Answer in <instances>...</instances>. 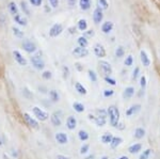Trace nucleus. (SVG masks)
<instances>
[{
  "label": "nucleus",
  "mask_w": 160,
  "mask_h": 159,
  "mask_svg": "<svg viewBox=\"0 0 160 159\" xmlns=\"http://www.w3.org/2000/svg\"><path fill=\"white\" fill-rule=\"evenodd\" d=\"M88 117H89L90 121L94 122L98 127H104L105 125L107 124V117H108L107 110L97 109V110H95V113L94 114H93V113H89Z\"/></svg>",
  "instance_id": "nucleus-1"
},
{
  "label": "nucleus",
  "mask_w": 160,
  "mask_h": 159,
  "mask_svg": "<svg viewBox=\"0 0 160 159\" xmlns=\"http://www.w3.org/2000/svg\"><path fill=\"white\" fill-rule=\"evenodd\" d=\"M107 114H108V119H109V123L112 127L117 128L118 123H120L121 119V112L117 106L114 105H111L108 107L107 109Z\"/></svg>",
  "instance_id": "nucleus-2"
},
{
  "label": "nucleus",
  "mask_w": 160,
  "mask_h": 159,
  "mask_svg": "<svg viewBox=\"0 0 160 159\" xmlns=\"http://www.w3.org/2000/svg\"><path fill=\"white\" fill-rule=\"evenodd\" d=\"M32 66L38 71H42L45 67V61L42 57V52L41 51H37L35 53H33L32 57L30 59Z\"/></svg>",
  "instance_id": "nucleus-3"
},
{
  "label": "nucleus",
  "mask_w": 160,
  "mask_h": 159,
  "mask_svg": "<svg viewBox=\"0 0 160 159\" xmlns=\"http://www.w3.org/2000/svg\"><path fill=\"white\" fill-rule=\"evenodd\" d=\"M32 113L34 115V117L38 120V121H41V122H45L49 119V113L46 112L45 110L41 109L40 107L38 106H34L32 108Z\"/></svg>",
  "instance_id": "nucleus-4"
},
{
  "label": "nucleus",
  "mask_w": 160,
  "mask_h": 159,
  "mask_svg": "<svg viewBox=\"0 0 160 159\" xmlns=\"http://www.w3.org/2000/svg\"><path fill=\"white\" fill-rule=\"evenodd\" d=\"M64 31V26L61 22H55L51 27L49 28V31H48V35L50 37H58L63 33Z\"/></svg>",
  "instance_id": "nucleus-5"
},
{
  "label": "nucleus",
  "mask_w": 160,
  "mask_h": 159,
  "mask_svg": "<svg viewBox=\"0 0 160 159\" xmlns=\"http://www.w3.org/2000/svg\"><path fill=\"white\" fill-rule=\"evenodd\" d=\"M93 52H94V55L98 59H100V60L104 59L106 56H107V51H106L105 46L99 42L95 43L94 46H93Z\"/></svg>",
  "instance_id": "nucleus-6"
},
{
  "label": "nucleus",
  "mask_w": 160,
  "mask_h": 159,
  "mask_svg": "<svg viewBox=\"0 0 160 159\" xmlns=\"http://www.w3.org/2000/svg\"><path fill=\"white\" fill-rule=\"evenodd\" d=\"M98 64H99L100 71H102V73L104 74V76H111L113 74V67L108 61L102 59Z\"/></svg>",
  "instance_id": "nucleus-7"
},
{
  "label": "nucleus",
  "mask_w": 160,
  "mask_h": 159,
  "mask_svg": "<svg viewBox=\"0 0 160 159\" xmlns=\"http://www.w3.org/2000/svg\"><path fill=\"white\" fill-rule=\"evenodd\" d=\"M92 19L95 25L102 24V20H104V11H102L99 7H96L94 9L93 14H92Z\"/></svg>",
  "instance_id": "nucleus-8"
},
{
  "label": "nucleus",
  "mask_w": 160,
  "mask_h": 159,
  "mask_svg": "<svg viewBox=\"0 0 160 159\" xmlns=\"http://www.w3.org/2000/svg\"><path fill=\"white\" fill-rule=\"evenodd\" d=\"M22 49H24L26 52L28 53H35L38 51V47L37 45L34 44V43L32 42V41L30 40H24V42H22Z\"/></svg>",
  "instance_id": "nucleus-9"
},
{
  "label": "nucleus",
  "mask_w": 160,
  "mask_h": 159,
  "mask_svg": "<svg viewBox=\"0 0 160 159\" xmlns=\"http://www.w3.org/2000/svg\"><path fill=\"white\" fill-rule=\"evenodd\" d=\"M90 51L88 48L86 47H80V46H77L75 47L73 50H72V55L76 58H86L89 56Z\"/></svg>",
  "instance_id": "nucleus-10"
},
{
  "label": "nucleus",
  "mask_w": 160,
  "mask_h": 159,
  "mask_svg": "<svg viewBox=\"0 0 160 159\" xmlns=\"http://www.w3.org/2000/svg\"><path fill=\"white\" fill-rule=\"evenodd\" d=\"M22 117H24V120H25L26 124L29 125L31 128L38 129V120L35 119V117H32L29 113H28V112H24Z\"/></svg>",
  "instance_id": "nucleus-11"
},
{
  "label": "nucleus",
  "mask_w": 160,
  "mask_h": 159,
  "mask_svg": "<svg viewBox=\"0 0 160 159\" xmlns=\"http://www.w3.org/2000/svg\"><path fill=\"white\" fill-rule=\"evenodd\" d=\"M13 58H14L15 62H16L20 66H26L28 65V61L24 56L22 55V52L18 50H14L13 51Z\"/></svg>",
  "instance_id": "nucleus-12"
},
{
  "label": "nucleus",
  "mask_w": 160,
  "mask_h": 159,
  "mask_svg": "<svg viewBox=\"0 0 160 159\" xmlns=\"http://www.w3.org/2000/svg\"><path fill=\"white\" fill-rule=\"evenodd\" d=\"M113 29H114V22H111V20L102 22V26H100V30L104 34H110L113 31Z\"/></svg>",
  "instance_id": "nucleus-13"
},
{
  "label": "nucleus",
  "mask_w": 160,
  "mask_h": 159,
  "mask_svg": "<svg viewBox=\"0 0 160 159\" xmlns=\"http://www.w3.org/2000/svg\"><path fill=\"white\" fill-rule=\"evenodd\" d=\"M140 61H141L142 65L145 66V67H148L152 64V59L149 58V55L146 50H144V49L140 50Z\"/></svg>",
  "instance_id": "nucleus-14"
},
{
  "label": "nucleus",
  "mask_w": 160,
  "mask_h": 159,
  "mask_svg": "<svg viewBox=\"0 0 160 159\" xmlns=\"http://www.w3.org/2000/svg\"><path fill=\"white\" fill-rule=\"evenodd\" d=\"M55 139L59 144L64 145L68 143V136L63 132H59L55 135Z\"/></svg>",
  "instance_id": "nucleus-15"
},
{
  "label": "nucleus",
  "mask_w": 160,
  "mask_h": 159,
  "mask_svg": "<svg viewBox=\"0 0 160 159\" xmlns=\"http://www.w3.org/2000/svg\"><path fill=\"white\" fill-rule=\"evenodd\" d=\"M13 20H14L15 24H17L18 26H22V27H26V26L28 25L27 17L24 16L22 14H20V13H18L17 15H15V16H13Z\"/></svg>",
  "instance_id": "nucleus-16"
},
{
  "label": "nucleus",
  "mask_w": 160,
  "mask_h": 159,
  "mask_svg": "<svg viewBox=\"0 0 160 159\" xmlns=\"http://www.w3.org/2000/svg\"><path fill=\"white\" fill-rule=\"evenodd\" d=\"M140 110H141V105L140 104L131 105L129 108H127V110L125 111V114H126V117H132V115H135V114L138 113Z\"/></svg>",
  "instance_id": "nucleus-17"
},
{
  "label": "nucleus",
  "mask_w": 160,
  "mask_h": 159,
  "mask_svg": "<svg viewBox=\"0 0 160 159\" xmlns=\"http://www.w3.org/2000/svg\"><path fill=\"white\" fill-rule=\"evenodd\" d=\"M50 123L52 126H56V127H59L61 126L62 124V119H61V115L59 112H53L52 114L50 115Z\"/></svg>",
  "instance_id": "nucleus-18"
},
{
  "label": "nucleus",
  "mask_w": 160,
  "mask_h": 159,
  "mask_svg": "<svg viewBox=\"0 0 160 159\" xmlns=\"http://www.w3.org/2000/svg\"><path fill=\"white\" fill-rule=\"evenodd\" d=\"M92 0H78V6L79 9L83 12H87L91 10L92 7Z\"/></svg>",
  "instance_id": "nucleus-19"
},
{
  "label": "nucleus",
  "mask_w": 160,
  "mask_h": 159,
  "mask_svg": "<svg viewBox=\"0 0 160 159\" xmlns=\"http://www.w3.org/2000/svg\"><path fill=\"white\" fill-rule=\"evenodd\" d=\"M19 10H20V7L17 6L15 1H10L9 3H8V11H9V13L12 16H15V15L18 14Z\"/></svg>",
  "instance_id": "nucleus-20"
},
{
  "label": "nucleus",
  "mask_w": 160,
  "mask_h": 159,
  "mask_svg": "<svg viewBox=\"0 0 160 159\" xmlns=\"http://www.w3.org/2000/svg\"><path fill=\"white\" fill-rule=\"evenodd\" d=\"M135 93H136V90L133 87H126L125 90L123 91V94H122V96H123V98L124 99H130L131 97H132L133 95H135Z\"/></svg>",
  "instance_id": "nucleus-21"
},
{
  "label": "nucleus",
  "mask_w": 160,
  "mask_h": 159,
  "mask_svg": "<svg viewBox=\"0 0 160 159\" xmlns=\"http://www.w3.org/2000/svg\"><path fill=\"white\" fill-rule=\"evenodd\" d=\"M66 127L68 130H74L77 127V119L74 115H69L66 119Z\"/></svg>",
  "instance_id": "nucleus-22"
},
{
  "label": "nucleus",
  "mask_w": 160,
  "mask_h": 159,
  "mask_svg": "<svg viewBox=\"0 0 160 159\" xmlns=\"http://www.w3.org/2000/svg\"><path fill=\"white\" fill-rule=\"evenodd\" d=\"M142 147H143V145L141 144V143H133V144H131L129 147H128V152L130 154H132V155H136V154H139L142 151Z\"/></svg>",
  "instance_id": "nucleus-23"
},
{
  "label": "nucleus",
  "mask_w": 160,
  "mask_h": 159,
  "mask_svg": "<svg viewBox=\"0 0 160 159\" xmlns=\"http://www.w3.org/2000/svg\"><path fill=\"white\" fill-rule=\"evenodd\" d=\"M145 129L143 127H137L133 132V138L137 140H141L145 137Z\"/></svg>",
  "instance_id": "nucleus-24"
},
{
  "label": "nucleus",
  "mask_w": 160,
  "mask_h": 159,
  "mask_svg": "<svg viewBox=\"0 0 160 159\" xmlns=\"http://www.w3.org/2000/svg\"><path fill=\"white\" fill-rule=\"evenodd\" d=\"M75 90H76L77 93L80 94V95H87V94H88L87 88L81 82H79V81L75 82Z\"/></svg>",
  "instance_id": "nucleus-25"
},
{
  "label": "nucleus",
  "mask_w": 160,
  "mask_h": 159,
  "mask_svg": "<svg viewBox=\"0 0 160 159\" xmlns=\"http://www.w3.org/2000/svg\"><path fill=\"white\" fill-rule=\"evenodd\" d=\"M77 29L81 32H84L88 30V20L86 18H80L78 22H77Z\"/></svg>",
  "instance_id": "nucleus-26"
},
{
  "label": "nucleus",
  "mask_w": 160,
  "mask_h": 159,
  "mask_svg": "<svg viewBox=\"0 0 160 159\" xmlns=\"http://www.w3.org/2000/svg\"><path fill=\"white\" fill-rule=\"evenodd\" d=\"M113 137H114V136L111 134V132H105V134H102V137H100V141H102V144H110Z\"/></svg>",
  "instance_id": "nucleus-27"
},
{
  "label": "nucleus",
  "mask_w": 160,
  "mask_h": 159,
  "mask_svg": "<svg viewBox=\"0 0 160 159\" xmlns=\"http://www.w3.org/2000/svg\"><path fill=\"white\" fill-rule=\"evenodd\" d=\"M123 141H124L123 138L120 137V136L113 137V139H112V141H111V143H110V147L113 148V150H114V148H118L123 143Z\"/></svg>",
  "instance_id": "nucleus-28"
},
{
  "label": "nucleus",
  "mask_w": 160,
  "mask_h": 159,
  "mask_svg": "<svg viewBox=\"0 0 160 159\" xmlns=\"http://www.w3.org/2000/svg\"><path fill=\"white\" fill-rule=\"evenodd\" d=\"M73 109L76 112H78V113H82V112H84V110H86V107H84V105L82 104V102H73Z\"/></svg>",
  "instance_id": "nucleus-29"
},
{
  "label": "nucleus",
  "mask_w": 160,
  "mask_h": 159,
  "mask_svg": "<svg viewBox=\"0 0 160 159\" xmlns=\"http://www.w3.org/2000/svg\"><path fill=\"white\" fill-rule=\"evenodd\" d=\"M48 95H49V99L52 102H58L60 101V95H59V93L56 91V90H50Z\"/></svg>",
  "instance_id": "nucleus-30"
},
{
  "label": "nucleus",
  "mask_w": 160,
  "mask_h": 159,
  "mask_svg": "<svg viewBox=\"0 0 160 159\" xmlns=\"http://www.w3.org/2000/svg\"><path fill=\"white\" fill-rule=\"evenodd\" d=\"M89 138H90V135H89V132H88L87 130H84V129L79 130V132H78V139L80 141H82V142H86V141L89 140Z\"/></svg>",
  "instance_id": "nucleus-31"
},
{
  "label": "nucleus",
  "mask_w": 160,
  "mask_h": 159,
  "mask_svg": "<svg viewBox=\"0 0 160 159\" xmlns=\"http://www.w3.org/2000/svg\"><path fill=\"white\" fill-rule=\"evenodd\" d=\"M114 53H115V57H117V58H118V59L123 58L124 56H125V53H126V51H125V48H124V46H122V45H118V47L115 48Z\"/></svg>",
  "instance_id": "nucleus-32"
},
{
  "label": "nucleus",
  "mask_w": 160,
  "mask_h": 159,
  "mask_svg": "<svg viewBox=\"0 0 160 159\" xmlns=\"http://www.w3.org/2000/svg\"><path fill=\"white\" fill-rule=\"evenodd\" d=\"M77 44H78V46H80V47H88L89 46V40L83 37V35H81V37H79L78 38H77Z\"/></svg>",
  "instance_id": "nucleus-33"
},
{
  "label": "nucleus",
  "mask_w": 160,
  "mask_h": 159,
  "mask_svg": "<svg viewBox=\"0 0 160 159\" xmlns=\"http://www.w3.org/2000/svg\"><path fill=\"white\" fill-rule=\"evenodd\" d=\"M20 9H22V13H24L26 16H30V7L27 4V2L24 1V0L20 1Z\"/></svg>",
  "instance_id": "nucleus-34"
},
{
  "label": "nucleus",
  "mask_w": 160,
  "mask_h": 159,
  "mask_svg": "<svg viewBox=\"0 0 160 159\" xmlns=\"http://www.w3.org/2000/svg\"><path fill=\"white\" fill-rule=\"evenodd\" d=\"M12 32H13V35L17 38H24L25 37L24 31H22V30L17 27H12Z\"/></svg>",
  "instance_id": "nucleus-35"
},
{
  "label": "nucleus",
  "mask_w": 160,
  "mask_h": 159,
  "mask_svg": "<svg viewBox=\"0 0 160 159\" xmlns=\"http://www.w3.org/2000/svg\"><path fill=\"white\" fill-rule=\"evenodd\" d=\"M152 154H153V150H152V148H146V150H144L143 152L140 154L139 159H149Z\"/></svg>",
  "instance_id": "nucleus-36"
},
{
  "label": "nucleus",
  "mask_w": 160,
  "mask_h": 159,
  "mask_svg": "<svg viewBox=\"0 0 160 159\" xmlns=\"http://www.w3.org/2000/svg\"><path fill=\"white\" fill-rule=\"evenodd\" d=\"M97 7H99L102 11H106V10L109 9V1L108 0H97Z\"/></svg>",
  "instance_id": "nucleus-37"
},
{
  "label": "nucleus",
  "mask_w": 160,
  "mask_h": 159,
  "mask_svg": "<svg viewBox=\"0 0 160 159\" xmlns=\"http://www.w3.org/2000/svg\"><path fill=\"white\" fill-rule=\"evenodd\" d=\"M88 77H89V79L92 81V82H96L97 79H98V77H97V74L95 73L93 70H89L88 71Z\"/></svg>",
  "instance_id": "nucleus-38"
},
{
  "label": "nucleus",
  "mask_w": 160,
  "mask_h": 159,
  "mask_svg": "<svg viewBox=\"0 0 160 159\" xmlns=\"http://www.w3.org/2000/svg\"><path fill=\"white\" fill-rule=\"evenodd\" d=\"M133 62H135V59L131 55H128L127 57L125 58V60H124V64H125L127 67H130V66L133 65Z\"/></svg>",
  "instance_id": "nucleus-39"
},
{
  "label": "nucleus",
  "mask_w": 160,
  "mask_h": 159,
  "mask_svg": "<svg viewBox=\"0 0 160 159\" xmlns=\"http://www.w3.org/2000/svg\"><path fill=\"white\" fill-rule=\"evenodd\" d=\"M89 151H90V144L89 143H84V144H82L81 147H80L79 153H80V155H87V154L89 153Z\"/></svg>",
  "instance_id": "nucleus-40"
},
{
  "label": "nucleus",
  "mask_w": 160,
  "mask_h": 159,
  "mask_svg": "<svg viewBox=\"0 0 160 159\" xmlns=\"http://www.w3.org/2000/svg\"><path fill=\"white\" fill-rule=\"evenodd\" d=\"M146 86H148V78H146L145 75L140 76V87L142 90H145Z\"/></svg>",
  "instance_id": "nucleus-41"
},
{
  "label": "nucleus",
  "mask_w": 160,
  "mask_h": 159,
  "mask_svg": "<svg viewBox=\"0 0 160 159\" xmlns=\"http://www.w3.org/2000/svg\"><path fill=\"white\" fill-rule=\"evenodd\" d=\"M104 80L106 81V83L110 84V86H117V80L114 78H112L111 76H105Z\"/></svg>",
  "instance_id": "nucleus-42"
},
{
  "label": "nucleus",
  "mask_w": 160,
  "mask_h": 159,
  "mask_svg": "<svg viewBox=\"0 0 160 159\" xmlns=\"http://www.w3.org/2000/svg\"><path fill=\"white\" fill-rule=\"evenodd\" d=\"M62 74H63V78L64 79H68L69 77V67L66 65H63L62 66Z\"/></svg>",
  "instance_id": "nucleus-43"
},
{
  "label": "nucleus",
  "mask_w": 160,
  "mask_h": 159,
  "mask_svg": "<svg viewBox=\"0 0 160 159\" xmlns=\"http://www.w3.org/2000/svg\"><path fill=\"white\" fill-rule=\"evenodd\" d=\"M139 76H140V67H139V66H136L135 70L132 71V75H131V78H132L133 80H137Z\"/></svg>",
  "instance_id": "nucleus-44"
},
{
  "label": "nucleus",
  "mask_w": 160,
  "mask_h": 159,
  "mask_svg": "<svg viewBox=\"0 0 160 159\" xmlns=\"http://www.w3.org/2000/svg\"><path fill=\"white\" fill-rule=\"evenodd\" d=\"M42 78L45 79V80H49V79L52 78V73L50 71H44L42 73Z\"/></svg>",
  "instance_id": "nucleus-45"
},
{
  "label": "nucleus",
  "mask_w": 160,
  "mask_h": 159,
  "mask_svg": "<svg viewBox=\"0 0 160 159\" xmlns=\"http://www.w3.org/2000/svg\"><path fill=\"white\" fill-rule=\"evenodd\" d=\"M48 3L52 9H58V7L60 6V0H48Z\"/></svg>",
  "instance_id": "nucleus-46"
},
{
  "label": "nucleus",
  "mask_w": 160,
  "mask_h": 159,
  "mask_svg": "<svg viewBox=\"0 0 160 159\" xmlns=\"http://www.w3.org/2000/svg\"><path fill=\"white\" fill-rule=\"evenodd\" d=\"M102 94H104V97L108 98V97H111L113 94H114V91H113L112 89H106V90H104Z\"/></svg>",
  "instance_id": "nucleus-47"
},
{
  "label": "nucleus",
  "mask_w": 160,
  "mask_h": 159,
  "mask_svg": "<svg viewBox=\"0 0 160 159\" xmlns=\"http://www.w3.org/2000/svg\"><path fill=\"white\" fill-rule=\"evenodd\" d=\"M29 3H30L32 7H41V6H42V3H43V0H29Z\"/></svg>",
  "instance_id": "nucleus-48"
},
{
  "label": "nucleus",
  "mask_w": 160,
  "mask_h": 159,
  "mask_svg": "<svg viewBox=\"0 0 160 159\" xmlns=\"http://www.w3.org/2000/svg\"><path fill=\"white\" fill-rule=\"evenodd\" d=\"M94 35H95V31H94V30H92V29H89V30H87V31L83 32V37H86L87 38L93 37Z\"/></svg>",
  "instance_id": "nucleus-49"
},
{
  "label": "nucleus",
  "mask_w": 160,
  "mask_h": 159,
  "mask_svg": "<svg viewBox=\"0 0 160 159\" xmlns=\"http://www.w3.org/2000/svg\"><path fill=\"white\" fill-rule=\"evenodd\" d=\"M66 2H68V6L69 7H74L77 4L78 0H66Z\"/></svg>",
  "instance_id": "nucleus-50"
},
{
  "label": "nucleus",
  "mask_w": 160,
  "mask_h": 159,
  "mask_svg": "<svg viewBox=\"0 0 160 159\" xmlns=\"http://www.w3.org/2000/svg\"><path fill=\"white\" fill-rule=\"evenodd\" d=\"M76 29H77V27H75V26H72V27H69L68 28V31L71 34H75L77 31H76Z\"/></svg>",
  "instance_id": "nucleus-51"
},
{
  "label": "nucleus",
  "mask_w": 160,
  "mask_h": 159,
  "mask_svg": "<svg viewBox=\"0 0 160 159\" xmlns=\"http://www.w3.org/2000/svg\"><path fill=\"white\" fill-rule=\"evenodd\" d=\"M57 159H71V158H69L68 156L63 155V154H58V155H57Z\"/></svg>",
  "instance_id": "nucleus-52"
},
{
  "label": "nucleus",
  "mask_w": 160,
  "mask_h": 159,
  "mask_svg": "<svg viewBox=\"0 0 160 159\" xmlns=\"http://www.w3.org/2000/svg\"><path fill=\"white\" fill-rule=\"evenodd\" d=\"M75 66H76L77 70H78V71H82V70H83V67H82L81 64H80V63H76V64H75Z\"/></svg>",
  "instance_id": "nucleus-53"
},
{
  "label": "nucleus",
  "mask_w": 160,
  "mask_h": 159,
  "mask_svg": "<svg viewBox=\"0 0 160 159\" xmlns=\"http://www.w3.org/2000/svg\"><path fill=\"white\" fill-rule=\"evenodd\" d=\"M117 128H118V129H124V124L120 122V123H118V125Z\"/></svg>",
  "instance_id": "nucleus-54"
},
{
  "label": "nucleus",
  "mask_w": 160,
  "mask_h": 159,
  "mask_svg": "<svg viewBox=\"0 0 160 159\" xmlns=\"http://www.w3.org/2000/svg\"><path fill=\"white\" fill-rule=\"evenodd\" d=\"M118 159H129V158H128L126 155H122V156H120V157H118Z\"/></svg>",
  "instance_id": "nucleus-55"
},
{
  "label": "nucleus",
  "mask_w": 160,
  "mask_h": 159,
  "mask_svg": "<svg viewBox=\"0 0 160 159\" xmlns=\"http://www.w3.org/2000/svg\"><path fill=\"white\" fill-rule=\"evenodd\" d=\"M84 159H94V155H90V156H88V157H86Z\"/></svg>",
  "instance_id": "nucleus-56"
},
{
  "label": "nucleus",
  "mask_w": 160,
  "mask_h": 159,
  "mask_svg": "<svg viewBox=\"0 0 160 159\" xmlns=\"http://www.w3.org/2000/svg\"><path fill=\"white\" fill-rule=\"evenodd\" d=\"M100 159H109V157H108V156H106V155H104V156H102V157H100Z\"/></svg>",
  "instance_id": "nucleus-57"
},
{
  "label": "nucleus",
  "mask_w": 160,
  "mask_h": 159,
  "mask_svg": "<svg viewBox=\"0 0 160 159\" xmlns=\"http://www.w3.org/2000/svg\"><path fill=\"white\" fill-rule=\"evenodd\" d=\"M3 144V142H2V140H1V138H0V147H1V145Z\"/></svg>",
  "instance_id": "nucleus-58"
},
{
  "label": "nucleus",
  "mask_w": 160,
  "mask_h": 159,
  "mask_svg": "<svg viewBox=\"0 0 160 159\" xmlns=\"http://www.w3.org/2000/svg\"><path fill=\"white\" fill-rule=\"evenodd\" d=\"M159 60H160V49H159Z\"/></svg>",
  "instance_id": "nucleus-59"
}]
</instances>
